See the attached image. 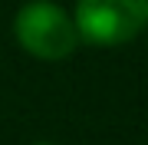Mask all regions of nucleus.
Returning a JSON list of instances; mask_svg holds the SVG:
<instances>
[{"mask_svg":"<svg viewBox=\"0 0 148 145\" xmlns=\"http://www.w3.org/2000/svg\"><path fill=\"white\" fill-rule=\"evenodd\" d=\"M13 36L30 56L59 63L79 49V30L73 16L53 0H30L13 16Z\"/></svg>","mask_w":148,"mask_h":145,"instance_id":"nucleus-1","label":"nucleus"},{"mask_svg":"<svg viewBox=\"0 0 148 145\" xmlns=\"http://www.w3.org/2000/svg\"><path fill=\"white\" fill-rule=\"evenodd\" d=\"M73 23L89 46H122L148 27V0H76Z\"/></svg>","mask_w":148,"mask_h":145,"instance_id":"nucleus-2","label":"nucleus"},{"mask_svg":"<svg viewBox=\"0 0 148 145\" xmlns=\"http://www.w3.org/2000/svg\"><path fill=\"white\" fill-rule=\"evenodd\" d=\"M36 145H49V142H36Z\"/></svg>","mask_w":148,"mask_h":145,"instance_id":"nucleus-3","label":"nucleus"}]
</instances>
